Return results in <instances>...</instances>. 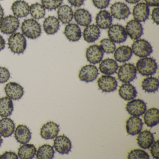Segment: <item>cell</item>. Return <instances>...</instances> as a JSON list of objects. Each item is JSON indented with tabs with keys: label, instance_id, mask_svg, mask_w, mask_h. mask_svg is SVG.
Returning a JSON list of instances; mask_svg holds the SVG:
<instances>
[{
	"label": "cell",
	"instance_id": "1",
	"mask_svg": "<svg viewBox=\"0 0 159 159\" xmlns=\"http://www.w3.org/2000/svg\"><path fill=\"white\" fill-rule=\"evenodd\" d=\"M137 71L143 76L154 75L158 68L155 59L150 57H142L136 63Z\"/></svg>",
	"mask_w": 159,
	"mask_h": 159
},
{
	"label": "cell",
	"instance_id": "2",
	"mask_svg": "<svg viewBox=\"0 0 159 159\" xmlns=\"http://www.w3.org/2000/svg\"><path fill=\"white\" fill-rule=\"evenodd\" d=\"M21 30L23 35L31 39H37L41 34L40 25L34 19H25L22 23Z\"/></svg>",
	"mask_w": 159,
	"mask_h": 159
},
{
	"label": "cell",
	"instance_id": "3",
	"mask_svg": "<svg viewBox=\"0 0 159 159\" xmlns=\"http://www.w3.org/2000/svg\"><path fill=\"white\" fill-rule=\"evenodd\" d=\"M9 49L13 53H23L27 47V40L23 34L16 32L11 35L8 39Z\"/></svg>",
	"mask_w": 159,
	"mask_h": 159
},
{
	"label": "cell",
	"instance_id": "4",
	"mask_svg": "<svg viewBox=\"0 0 159 159\" xmlns=\"http://www.w3.org/2000/svg\"><path fill=\"white\" fill-rule=\"evenodd\" d=\"M137 70L134 65L131 63H125L120 66L117 76L120 81L129 83L136 78Z\"/></svg>",
	"mask_w": 159,
	"mask_h": 159
},
{
	"label": "cell",
	"instance_id": "5",
	"mask_svg": "<svg viewBox=\"0 0 159 159\" xmlns=\"http://www.w3.org/2000/svg\"><path fill=\"white\" fill-rule=\"evenodd\" d=\"M131 48L133 53L141 58L149 56L153 51L150 43L143 39H139L135 40Z\"/></svg>",
	"mask_w": 159,
	"mask_h": 159
},
{
	"label": "cell",
	"instance_id": "6",
	"mask_svg": "<svg viewBox=\"0 0 159 159\" xmlns=\"http://www.w3.org/2000/svg\"><path fill=\"white\" fill-rule=\"evenodd\" d=\"M20 25L18 18L13 16H6L0 22V30L2 33L10 35L15 33Z\"/></svg>",
	"mask_w": 159,
	"mask_h": 159
},
{
	"label": "cell",
	"instance_id": "7",
	"mask_svg": "<svg viewBox=\"0 0 159 159\" xmlns=\"http://www.w3.org/2000/svg\"><path fill=\"white\" fill-rule=\"evenodd\" d=\"M107 34L109 39L115 43H123L127 39L126 30L121 25H111L108 30Z\"/></svg>",
	"mask_w": 159,
	"mask_h": 159
},
{
	"label": "cell",
	"instance_id": "8",
	"mask_svg": "<svg viewBox=\"0 0 159 159\" xmlns=\"http://www.w3.org/2000/svg\"><path fill=\"white\" fill-rule=\"evenodd\" d=\"M125 110L132 116L139 117L147 110V105L143 100L133 99L126 104Z\"/></svg>",
	"mask_w": 159,
	"mask_h": 159
},
{
	"label": "cell",
	"instance_id": "9",
	"mask_svg": "<svg viewBox=\"0 0 159 159\" xmlns=\"http://www.w3.org/2000/svg\"><path fill=\"white\" fill-rule=\"evenodd\" d=\"M98 88L103 92H114L118 87V82L114 77L111 75H102L97 81Z\"/></svg>",
	"mask_w": 159,
	"mask_h": 159
},
{
	"label": "cell",
	"instance_id": "10",
	"mask_svg": "<svg viewBox=\"0 0 159 159\" xmlns=\"http://www.w3.org/2000/svg\"><path fill=\"white\" fill-rule=\"evenodd\" d=\"M110 13L111 16L119 20L126 19L131 14L128 6L121 2H116L112 4L110 7Z\"/></svg>",
	"mask_w": 159,
	"mask_h": 159
},
{
	"label": "cell",
	"instance_id": "11",
	"mask_svg": "<svg viewBox=\"0 0 159 159\" xmlns=\"http://www.w3.org/2000/svg\"><path fill=\"white\" fill-rule=\"evenodd\" d=\"M98 74V70L96 66L93 65H87L80 70L79 78L82 81L92 82L97 79Z\"/></svg>",
	"mask_w": 159,
	"mask_h": 159
},
{
	"label": "cell",
	"instance_id": "12",
	"mask_svg": "<svg viewBox=\"0 0 159 159\" xmlns=\"http://www.w3.org/2000/svg\"><path fill=\"white\" fill-rule=\"evenodd\" d=\"M53 147L60 154H69L72 148L70 139L65 135L57 136L54 140Z\"/></svg>",
	"mask_w": 159,
	"mask_h": 159
},
{
	"label": "cell",
	"instance_id": "13",
	"mask_svg": "<svg viewBox=\"0 0 159 159\" xmlns=\"http://www.w3.org/2000/svg\"><path fill=\"white\" fill-rule=\"evenodd\" d=\"M149 6L145 2H138L134 6L133 9V17L134 20L142 23L148 20L149 16Z\"/></svg>",
	"mask_w": 159,
	"mask_h": 159
},
{
	"label": "cell",
	"instance_id": "14",
	"mask_svg": "<svg viewBox=\"0 0 159 159\" xmlns=\"http://www.w3.org/2000/svg\"><path fill=\"white\" fill-rule=\"evenodd\" d=\"M127 36L133 40H136L141 38L143 35V28L140 22L135 20L128 21L125 28Z\"/></svg>",
	"mask_w": 159,
	"mask_h": 159
},
{
	"label": "cell",
	"instance_id": "15",
	"mask_svg": "<svg viewBox=\"0 0 159 159\" xmlns=\"http://www.w3.org/2000/svg\"><path fill=\"white\" fill-rule=\"evenodd\" d=\"M103 56L104 52L97 44L91 45L86 49V58L90 64H98L102 61Z\"/></svg>",
	"mask_w": 159,
	"mask_h": 159
},
{
	"label": "cell",
	"instance_id": "16",
	"mask_svg": "<svg viewBox=\"0 0 159 159\" xmlns=\"http://www.w3.org/2000/svg\"><path fill=\"white\" fill-rule=\"evenodd\" d=\"M59 125L53 121L47 122L42 126L40 129L41 136L45 139H53L58 134Z\"/></svg>",
	"mask_w": 159,
	"mask_h": 159
},
{
	"label": "cell",
	"instance_id": "17",
	"mask_svg": "<svg viewBox=\"0 0 159 159\" xmlns=\"http://www.w3.org/2000/svg\"><path fill=\"white\" fill-rule=\"evenodd\" d=\"M4 90L7 96L13 100H19L24 95V88L17 83H8L5 85Z\"/></svg>",
	"mask_w": 159,
	"mask_h": 159
},
{
	"label": "cell",
	"instance_id": "18",
	"mask_svg": "<svg viewBox=\"0 0 159 159\" xmlns=\"http://www.w3.org/2000/svg\"><path fill=\"white\" fill-rule=\"evenodd\" d=\"M143 125L142 120L139 117L131 116L126 121V133L132 136L138 134L142 130Z\"/></svg>",
	"mask_w": 159,
	"mask_h": 159
},
{
	"label": "cell",
	"instance_id": "19",
	"mask_svg": "<svg viewBox=\"0 0 159 159\" xmlns=\"http://www.w3.org/2000/svg\"><path fill=\"white\" fill-rule=\"evenodd\" d=\"M64 34L68 40L70 42L78 41L82 37V32L79 26L76 24H67L64 30Z\"/></svg>",
	"mask_w": 159,
	"mask_h": 159
},
{
	"label": "cell",
	"instance_id": "20",
	"mask_svg": "<svg viewBox=\"0 0 159 159\" xmlns=\"http://www.w3.org/2000/svg\"><path fill=\"white\" fill-rule=\"evenodd\" d=\"M95 21L96 25L99 29H107L112 25V16L108 11L101 10L97 14Z\"/></svg>",
	"mask_w": 159,
	"mask_h": 159
},
{
	"label": "cell",
	"instance_id": "21",
	"mask_svg": "<svg viewBox=\"0 0 159 159\" xmlns=\"http://www.w3.org/2000/svg\"><path fill=\"white\" fill-rule=\"evenodd\" d=\"M11 10L15 16L23 18L29 14L30 6L24 0H17L12 4Z\"/></svg>",
	"mask_w": 159,
	"mask_h": 159
},
{
	"label": "cell",
	"instance_id": "22",
	"mask_svg": "<svg viewBox=\"0 0 159 159\" xmlns=\"http://www.w3.org/2000/svg\"><path fill=\"white\" fill-rule=\"evenodd\" d=\"M14 131L16 139L21 144L28 143L31 139V133L26 125H19Z\"/></svg>",
	"mask_w": 159,
	"mask_h": 159
},
{
	"label": "cell",
	"instance_id": "23",
	"mask_svg": "<svg viewBox=\"0 0 159 159\" xmlns=\"http://www.w3.org/2000/svg\"><path fill=\"white\" fill-rule=\"evenodd\" d=\"M99 65L100 72L105 75H111L116 73L119 66L116 60L111 58H107L102 60Z\"/></svg>",
	"mask_w": 159,
	"mask_h": 159
},
{
	"label": "cell",
	"instance_id": "24",
	"mask_svg": "<svg viewBox=\"0 0 159 159\" xmlns=\"http://www.w3.org/2000/svg\"><path fill=\"white\" fill-rule=\"evenodd\" d=\"M115 60L120 63H125L131 59L133 52L131 47L127 45H122L115 49L114 52Z\"/></svg>",
	"mask_w": 159,
	"mask_h": 159
},
{
	"label": "cell",
	"instance_id": "25",
	"mask_svg": "<svg viewBox=\"0 0 159 159\" xmlns=\"http://www.w3.org/2000/svg\"><path fill=\"white\" fill-rule=\"evenodd\" d=\"M100 29L96 25H89L84 30L83 38L88 43L96 41L100 37Z\"/></svg>",
	"mask_w": 159,
	"mask_h": 159
},
{
	"label": "cell",
	"instance_id": "26",
	"mask_svg": "<svg viewBox=\"0 0 159 159\" xmlns=\"http://www.w3.org/2000/svg\"><path fill=\"white\" fill-rule=\"evenodd\" d=\"M119 94L124 100L130 101L136 97L137 92L135 87L130 83H124L120 86Z\"/></svg>",
	"mask_w": 159,
	"mask_h": 159
},
{
	"label": "cell",
	"instance_id": "27",
	"mask_svg": "<svg viewBox=\"0 0 159 159\" xmlns=\"http://www.w3.org/2000/svg\"><path fill=\"white\" fill-rule=\"evenodd\" d=\"M137 141L139 147L144 149H148L150 148L154 141L153 134L148 130H144L138 134Z\"/></svg>",
	"mask_w": 159,
	"mask_h": 159
},
{
	"label": "cell",
	"instance_id": "28",
	"mask_svg": "<svg viewBox=\"0 0 159 159\" xmlns=\"http://www.w3.org/2000/svg\"><path fill=\"white\" fill-rule=\"evenodd\" d=\"M77 24L81 26H87L92 21V15L88 11L84 9H79L75 11L73 16Z\"/></svg>",
	"mask_w": 159,
	"mask_h": 159
},
{
	"label": "cell",
	"instance_id": "29",
	"mask_svg": "<svg viewBox=\"0 0 159 159\" xmlns=\"http://www.w3.org/2000/svg\"><path fill=\"white\" fill-rule=\"evenodd\" d=\"M144 123L148 127H152L159 122V110L156 108H151L146 110L143 116Z\"/></svg>",
	"mask_w": 159,
	"mask_h": 159
},
{
	"label": "cell",
	"instance_id": "30",
	"mask_svg": "<svg viewBox=\"0 0 159 159\" xmlns=\"http://www.w3.org/2000/svg\"><path fill=\"white\" fill-rule=\"evenodd\" d=\"M59 21L55 16H49L43 21V30L48 35H54L59 30Z\"/></svg>",
	"mask_w": 159,
	"mask_h": 159
},
{
	"label": "cell",
	"instance_id": "31",
	"mask_svg": "<svg viewBox=\"0 0 159 159\" xmlns=\"http://www.w3.org/2000/svg\"><path fill=\"white\" fill-rule=\"evenodd\" d=\"M15 124L11 118H2L0 120V134L4 138L11 136L15 131Z\"/></svg>",
	"mask_w": 159,
	"mask_h": 159
},
{
	"label": "cell",
	"instance_id": "32",
	"mask_svg": "<svg viewBox=\"0 0 159 159\" xmlns=\"http://www.w3.org/2000/svg\"><path fill=\"white\" fill-rule=\"evenodd\" d=\"M57 14L58 20L64 25L69 24L74 16L72 9L68 5H61L57 10Z\"/></svg>",
	"mask_w": 159,
	"mask_h": 159
},
{
	"label": "cell",
	"instance_id": "33",
	"mask_svg": "<svg viewBox=\"0 0 159 159\" xmlns=\"http://www.w3.org/2000/svg\"><path fill=\"white\" fill-rule=\"evenodd\" d=\"M37 149L32 144H24L18 150V156L20 159H32L35 156Z\"/></svg>",
	"mask_w": 159,
	"mask_h": 159
},
{
	"label": "cell",
	"instance_id": "34",
	"mask_svg": "<svg viewBox=\"0 0 159 159\" xmlns=\"http://www.w3.org/2000/svg\"><path fill=\"white\" fill-rule=\"evenodd\" d=\"M13 110V104L11 98L5 97L0 99V116L7 117L10 116Z\"/></svg>",
	"mask_w": 159,
	"mask_h": 159
},
{
	"label": "cell",
	"instance_id": "35",
	"mask_svg": "<svg viewBox=\"0 0 159 159\" xmlns=\"http://www.w3.org/2000/svg\"><path fill=\"white\" fill-rule=\"evenodd\" d=\"M159 80L153 77L145 78L141 82V87L145 92L148 93H154L158 90Z\"/></svg>",
	"mask_w": 159,
	"mask_h": 159
},
{
	"label": "cell",
	"instance_id": "36",
	"mask_svg": "<svg viewBox=\"0 0 159 159\" xmlns=\"http://www.w3.org/2000/svg\"><path fill=\"white\" fill-rule=\"evenodd\" d=\"M53 148L49 144H43L39 147L36 152V157L38 159H51L54 156Z\"/></svg>",
	"mask_w": 159,
	"mask_h": 159
},
{
	"label": "cell",
	"instance_id": "37",
	"mask_svg": "<svg viewBox=\"0 0 159 159\" xmlns=\"http://www.w3.org/2000/svg\"><path fill=\"white\" fill-rule=\"evenodd\" d=\"M30 13L33 18L39 20L44 17L46 12L44 7L37 2L30 6Z\"/></svg>",
	"mask_w": 159,
	"mask_h": 159
},
{
	"label": "cell",
	"instance_id": "38",
	"mask_svg": "<svg viewBox=\"0 0 159 159\" xmlns=\"http://www.w3.org/2000/svg\"><path fill=\"white\" fill-rule=\"evenodd\" d=\"M100 46L104 52L107 54H112L116 49L115 43L109 39H104L100 42Z\"/></svg>",
	"mask_w": 159,
	"mask_h": 159
},
{
	"label": "cell",
	"instance_id": "39",
	"mask_svg": "<svg viewBox=\"0 0 159 159\" xmlns=\"http://www.w3.org/2000/svg\"><path fill=\"white\" fill-rule=\"evenodd\" d=\"M127 158L129 159H148L149 155L146 151L140 149H134L130 151L128 153Z\"/></svg>",
	"mask_w": 159,
	"mask_h": 159
},
{
	"label": "cell",
	"instance_id": "40",
	"mask_svg": "<svg viewBox=\"0 0 159 159\" xmlns=\"http://www.w3.org/2000/svg\"><path fill=\"white\" fill-rule=\"evenodd\" d=\"M63 1V0H41V3L45 9L51 11L59 8Z\"/></svg>",
	"mask_w": 159,
	"mask_h": 159
},
{
	"label": "cell",
	"instance_id": "41",
	"mask_svg": "<svg viewBox=\"0 0 159 159\" xmlns=\"http://www.w3.org/2000/svg\"><path fill=\"white\" fill-rule=\"evenodd\" d=\"M10 77L11 74L9 70L3 67H0V84L8 81Z\"/></svg>",
	"mask_w": 159,
	"mask_h": 159
},
{
	"label": "cell",
	"instance_id": "42",
	"mask_svg": "<svg viewBox=\"0 0 159 159\" xmlns=\"http://www.w3.org/2000/svg\"><path fill=\"white\" fill-rule=\"evenodd\" d=\"M150 152L152 156L154 159H158L159 158V139H157L156 141H153L151 147H150Z\"/></svg>",
	"mask_w": 159,
	"mask_h": 159
},
{
	"label": "cell",
	"instance_id": "43",
	"mask_svg": "<svg viewBox=\"0 0 159 159\" xmlns=\"http://www.w3.org/2000/svg\"><path fill=\"white\" fill-rule=\"evenodd\" d=\"M93 4L96 8L100 10H103L109 5L110 0H92Z\"/></svg>",
	"mask_w": 159,
	"mask_h": 159
},
{
	"label": "cell",
	"instance_id": "44",
	"mask_svg": "<svg viewBox=\"0 0 159 159\" xmlns=\"http://www.w3.org/2000/svg\"><path fill=\"white\" fill-rule=\"evenodd\" d=\"M0 159H18V157L15 152L10 151H6L0 155Z\"/></svg>",
	"mask_w": 159,
	"mask_h": 159
},
{
	"label": "cell",
	"instance_id": "45",
	"mask_svg": "<svg viewBox=\"0 0 159 159\" xmlns=\"http://www.w3.org/2000/svg\"><path fill=\"white\" fill-rule=\"evenodd\" d=\"M159 7H155L152 11L151 18L153 22L157 25H159Z\"/></svg>",
	"mask_w": 159,
	"mask_h": 159
},
{
	"label": "cell",
	"instance_id": "46",
	"mask_svg": "<svg viewBox=\"0 0 159 159\" xmlns=\"http://www.w3.org/2000/svg\"><path fill=\"white\" fill-rule=\"evenodd\" d=\"M69 3L75 7H80L83 5L84 0H68Z\"/></svg>",
	"mask_w": 159,
	"mask_h": 159
},
{
	"label": "cell",
	"instance_id": "47",
	"mask_svg": "<svg viewBox=\"0 0 159 159\" xmlns=\"http://www.w3.org/2000/svg\"><path fill=\"white\" fill-rule=\"evenodd\" d=\"M145 3L151 7H159V0H144Z\"/></svg>",
	"mask_w": 159,
	"mask_h": 159
},
{
	"label": "cell",
	"instance_id": "48",
	"mask_svg": "<svg viewBox=\"0 0 159 159\" xmlns=\"http://www.w3.org/2000/svg\"><path fill=\"white\" fill-rule=\"evenodd\" d=\"M6 42L3 37L0 35V51H2L5 48Z\"/></svg>",
	"mask_w": 159,
	"mask_h": 159
},
{
	"label": "cell",
	"instance_id": "49",
	"mask_svg": "<svg viewBox=\"0 0 159 159\" xmlns=\"http://www.w3.org/2000/svg\"><path fill=\"white\" fill-rule=\"evenodd\" d=\"M124 1L129 4H134L138 3L140 0H124Z\"/></svg>",
	"mask_w": 159,
	"mask_h": 159
},
{
	"label": "cell",
	"instance_id": "50",
	"mask_svg": "<svg viewBox=\"0 0 159 159\" xmlns=\"http://www.w3.org/2000/svg\"><path fill=\"white\" fill-rule=\"evenodd\" d=\"M3 16H4V10L1 5H0V22L3 18Z\"/></svg>",
	"mask_w": 159,
	"mask_h": 159
},
{
	"label": "cell",
	"instance_id": "51",
	"mask_svg": "<svg viewBox=\"0 0 159 159\" xmlns=\"http://www.w3.org/2000/svg\"><path fill=\"white\" fill-rule=\"evenodd\" d=\"M2 141H3V140H2V138L1 135L0 134V147L1 146V144L2 143Z\"/></svg>",
	"mask_w": 159,
	"mask_h": 159
},
{
	"label": "cell",
	"instance_id": "52",
	"mask_svg": "<svg viewBox=\"0 0 159 159\" xmlns=\"http://www.w3.org/2000/svg\"><path fill=\"white\" fill-rule=\"evenodd\" d=\"M0 1H2V0H0Z\"/></svg>",
	"mask_w": 159,
	"mask_h": 159
}]
</instances>
